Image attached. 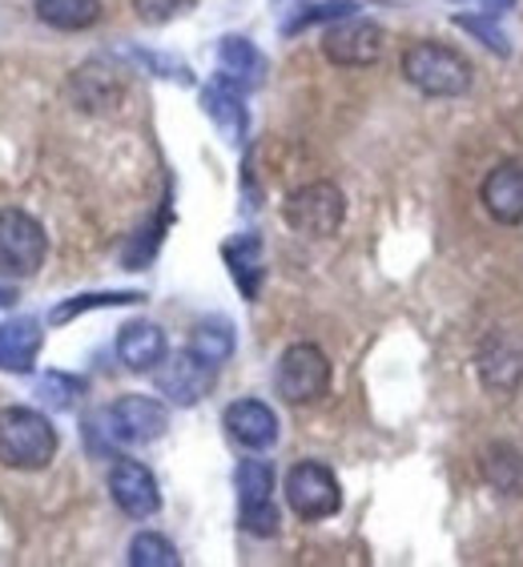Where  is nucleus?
Listing matches in <instances>:
<instances>
[{
    "mask_svg": "<svg viewBox=\"0 0 523 567\" xmlns=\"http://www.w3.org/2000/svg\"><path fill=\"white\" fill-rule=\"evenodd\" d=\"M330 359L315 342H295V347L283 350V359H278V371H274V386L283 394L290 406H306V403H318V399H327L330 391Z\"/></svg>",
    "mask_w": 523,
    "mask_h": 567,
    "instance_id": "6",
    "label": "nucleus"
},
{
    "mask_svg": "<svg viewBox=\"0 0 523 567\" xmlns=\"http://www.w3.org/2000/svg\"><path fill=\"white\" fill-rule=\"evenodd\" d=\"M73 97L81 110H113L121 101V76L93 61L73 73Z\"/></svg>",
    "mask_w": 523,
    "mask_h": 567,
    "instance_id": "20",
    "label": "nucleus"
},
{
    "mask_svg": "<svg viewBox=\"0 0 523 567\" xmlns=\"http://www.w3.org/2000/svg\"><path fill=\"white\" fill-rule=\"evenodd\" d=\"M214 371H218V367L202 362L194 350L186 347V350H177V354H165V362L153 371V379H157V391L174 406H197L209 394V386H214Z\"/></svg>",
    "mask_w": 523,
    "mask_h": 567,
    "instance_id": "10",
    "label": "nucleus"
},
{
    "mask_svg": "<svg viewBox=\"0 0 523 567\" xmlns=\"http://www.w3.org/2000/svg\"><path fill=\"white\" fill-rule=\"evenodd\" d=\"M133 302H145V295H137V290H110V295H81V298H69V302H61L49 315V322H69V318L85 315V310H101V306H133Z\"/></svg>",
    "mask_w": 523,
    "mask_h": 567,
    "instance_id": "25",
    "label": "nucleus"
},
{
    "mask_svg": "<svg viewBox=\"0 0 523 567\" xmlns=\"http://www.w3.org/2000/svg\"><path fill=\"white\" fill-rule=\"evenodd\" d=\"M61 435L33 406L0 411V463L12 471H44L57 458Z\"/></svg>",
    "mask_w": 523,
    "mask_h": 567,
    "instance_id": "1",
    "label": "nucleus"
},
{
    "mask_svg": "<svg viewBox=\"0 0 523 567\" xmlns=\"http://www.w3.org/2000/svg\"><path fill=\"white\" fill-rule=\"evenodd\" d=\"M480 202L500 226H520L523 221V162H500L488 169L480 186Z\"/></svg>",
    "mask_w": 523,
    "mask_h": 567,
    "instance_id": "13",
    "label": "nucleus"
},
{
    "mask_svg": "<svg viewBox=\"0 0 523 567\" xmlns=\"http://www.w3.org/2000/svg\"><path fill=\"white\" fill-rule=\"evenodd\" d=\"M382 44H387V33L375 21L355 12V17H342V21L327 24L322 56L338 69H367L382 56Z\"/></svg>",
    "mask_w": 523,
    "mask_h": 567,
    "instance_id": "9",
    "label": "nucleus"
},
{
    "mask_svg": "<svg viewBox=\"0 0 523 567\" xmlns=\"http://www.w3.org/2000/svg\"><path fill=\"white\" fill-rule=\"evenodd\" d=\"M222 426L229 431L234 443H242L246 451H266L278 443V415L270 406L258 403V399H238V403L226 406Z\"/></svg>",
    "mask_w": 523,
    "mask_h": 567,
    "instance_id": "15",
    "label": "nucleus"
},
{
    "mask_svg": "<svg viewBox=\"0 0 523 567\" xmlns=\"http://www.w3.org/2000/svg\"><path fill=\"white\" fill-rule=\"evenodd\" d=\"M110 495L117 503L121 515L130 519H150V515L162 512V492H157V480L153 471L137 458H117L110 467Z\"/></svg>",
    "mask_w": 523,
    "mask_h": 567,
    "instance_id": "11",
    "label": "nucleus"
},
{
    "mask_svg": "<svg viewBox=\"0 0 523 567\" xmlns=\"http://www.w3.org/2000/svg\"><path fill=\"white\" fill-rule=\"evenodd\" d=\"M4 306H12V290H4V286H0V310H4Z\"/></svg>",
    "mask_w": 523,
    "mask_h": 567,
    "instance_id": "30",
    "label": "nucleus"
},
{
    "mask_svg": "<svg viewBox=\"0 0 523 567\" xmlns=\"http://www.w3.org/2000/svg\"><path fill=\"white\" fill-rule=\"evenodd\" d=\"M455 24L463 29V33L480 37V41L488 44L491 53H500V56L512 53V44H507V33H503L500 24H495V17H491V12H471V17H468V12H459Z\"/></svg>",
    "mask_w": 523,
    "mask_h": 567,
    "instance_id": "26",
    "label": "nucleus"
},
{
    "mask_svg": "<svg viewBox=\"0 0 523 567\" xmlns=\"http://www.w3.org/2000/svg\"><path fill=\"white\" fill-rule=\"evenodd\" d=\"M170 354V342H165V330L157 322H125L117 334V359L121 367L130 371H157Z\"/></svg>",
    "mask_w": 523,
    "mask_h": 567,
    "instance_id": "16",
    "label": "nucleus"
},
{
    "mask_svg": "<svg viewBox=\"0 0 523 567\" xmlns=\"http://www.w3.org/2000/svg\"><path fill=\"white\" fill-rule=\"evenodd\" d=\"M222 258L229 266V278L242 290L246 302H258L262 282H266V258H262V238L258 234H238L222 246Z\"/></svg>",
    "mask_w": 523,
    "mask_h": 567,
    "instance_id": "17",
    "label": "nucleus"
},
{
    "mask_svg": "<svg viewBox=\"0 0 523 567\" xmlns=\"http://www.w3.org/2000/svg\"><path fill=\"white\" fill-rule=\"evenodd\" d=\"M283 221L302 238H335L347 221V197L335 182H306L286 194Z\"/></svg>",
    "mask_w": 523,
    "mask_h": 567,
    "instance_id": "3",
    "label": "nucleus"
},
{
    "mask_svg": "<svg viewBox=\"0 0 523 567\" xmlns=\"http://www.w3.org/2000/svg\"><path fill=\"white\" fill-rule=\"evenodd\" d=\"M218 73L226 76V81H234V85L254 89V85H262V76H266V56H262V49L250 37H222Z\"/></svg>",
    "mask_w": 523,
    "mask_h": 567,
    "instance_id": "19",
    "label": "nucleus"
},
{
    "mask_svg": "<svg viewBox=\"0 0 523 567\" xmlns=\"http://www.w3.org/2000/svg\"><path fill=\"white\" fill-rule=\"evenodd\" d=\"M189 4H194V0H133V12H137L145 24H165V21H174V17H182Z\"/></svg>",
    "mask_w": 523,
    "mask_h": 567,
    "instance_id": "28",
    "label": "nucleus"
},
{
    "mask_svg": "<svg viewBox=\"0 0 523 567\" xmlns=\"http://www.w3.org/2000/svg\"><path fill=\"white\" fill-rule=\"evenodd\" d=\"M480 471L495 492H503V495L523 492V455L515 447H503V443L488 447L480 458Z\"/></svg>",
    "mask_w": 523,
    "mask_h": 567,
    "instance_id": "22",
    "label": "nucleus"
},
{
    "mask_svg": "<svg viewBox=\"0 0 523 567\" xmlns=\"http://www.w3.org/2000/svg\"><path fill=\"white\" fill-rule=\"evenodd\" d=\"M133 567H177L182 556H177V547L157 532H142L130 539V551H125Z\"/></svg>",
    "mask_w": 523,
    "mask_h": 567,
    "instance_id": "24",
    "label": "nucleus"
},
{
    "mask_svg": "<svg viewBox=\"0 0 523 567\" xmlns=\"http://www.w3.org/2000/svg\"><path fill=\"white\" fill-rule=\"evenodd\" d=\"M286 503L290 512L306 524H318V519H330L342 507V487H338L335 471L327 463H315V458H302L295 467L286 471Z\"/></svg>",
    "mask_w": 523,
    "mask_h": 567,
    "instance_id": "7",
    "label": "nucleus"
},
{
    "mask_svg": "<svg viewBox=\"0 0 523 567\" xmlns=\"http://www.w3.org/2000/svg\"><path fill=\"white\" fill-rule=\"evenodd\" d=\"M165 426H170V411L150 394H121L117 403H110L93 419V431H101L121 447H145V443L165 435Z\"/></svg>",
    "mask_w": 523,
    "mask_h": 567,
    "instance_id": "4",
    "label": "nucleus"
},
{
    "mask_svg": "<svg viewBox=\"0 0 523 567\" xmlns=\"http://www.w3.org/2000/svg\"><path fill=\"white\" fill-rule=\"evenodd\" d=\"M189 350H194L202 362H209V367L229 362V354H234V330H229L226 318H206V322H197L194 334H189Z\"/></svg>",
    "mask_w": 523,
    "mask_h": 567,
    "instance_id": "23",
    "label": "nucleus"
},
{
    "mask_svg": "<svg viewBox=\"0 0 523 567\" xmlns=\"http://www.w3.org/2000/svg\"><path fill=\"white\" fill-rule=\"evenodd\" d=\"M242 97H246V89L226 81L222 73L202 89V110H206V117L214 121V130H218L229 145L246 142V125H250V117H246V101Z\"/></svg>",
    "mask_w": 523,
    "mask_h": 567,
    "instance_id": "12",
    "label": "nucleus"
},
{
    "mask_svg": "<svg viewBox=\"0 0 523 567\" xmlns=\"http://www.w3.org/2000/svg\"><path fill=\"white\" fill-rule=\"evenodd\" d=\"M76 394H81V382L73 374H61V371H49L41 382H37V399L44 406H53V411H69L76 403Z\"/></svg>",
    "mask_w": 523,
    "mask_h": 567,
    "instance_id": "27",
    "label": "nucleus"
},
{
    "mask_svg": "<svg viewBox=\"0 0 523 567\" xmlns=\"http://www.w3.org/2000/svg\"><path fill=\"white\" fill-rule=\"evenodd\" d=\"M44 330L37 318H12L0 322V371L29 374L33 371L37 354H41Z\"/></svg>",
    "mask_w": 523,
    "mask_h": 567,
    "instance_id": "18",
    "label": "nucleus"
},
{
    "mask_svg": "<svg viewBox=\"0 0 523 567\" xmlns=\"http://www.w3.org/2000/svg\"><path fill=\"white\" fill-rule=\"evenodd\" d=\"M238 515L242 527L258 539H270L283 527L278 503H274V467L262 458H242L238 463Z\"/></svg>",
    "mask_w": 523,
    "mask_h": 567,
    "instance_id": "8",
    "label": "nucleus"
},
{
    "mask_svg": "<svg viewBox=\"0 0 523 567\" xmlns=\"http://www.w3.org/2000/svg\"><path fill=\"white\" fill-rule=\"evenodd\" d=\"M475 371L491 394H515L523 382V347H515L507 334H491L475 354Z\"/></svg>",
    "mask_w": 523,
    "mask_h": 567,
    "instance_id": "14",
    "label": "nucleus"
},
{
    "mask_svg": "<svg viewBox=\"0 0 523 567\" xmlns=\"http://www.w3.org/2000/svg\"><path fill=\"white\" fill-rule=\"evenodd\" d=\"M49 258V234L21 206L0 209V278H33Z\"/></svg>",
    "mask_w": 523,
    "mask_h": 567,
    "instance_id": "5",
    "label": "nucleus"
},
{
    "mask_svg": "<svg viewBox=\"0 0 523 567\" xmlns=\"http://www.w3.org/2000/svg\"><path fill=\"white\" fill-rule=\"evenodd\" d=\"M459 4H480V12H491V17H500L503 9H512L515 0H459Z\"/></svg>",
    "mask_w": 523,
    "mask_h": 567,
    "instance_id": "29",
    "label": "nucleus"
},
{
    "mask_svg": "<svg viewBox=\"0 0 523 567\" xmlns=\"http://www.w3.org/2000/svg\"><path fill=\"white\" fill-rule=\"evenodd\" d=\"M403 76L423 97H463L471 89V61L455 53L451 44L439 41H414L403 49Z\"/></svg>",
    "mask_w": 523,
    "mask_h": 567,
    "instance_id": "2",
    "label": "nucleus"
},
{
    "mask_svg": "<svg viewBox=\"0 0 523 567\" xmlns=\"http://www.w3.org/2000/svg\"><path fill=\"white\" fill-rule=\"evenodd\" d=\"M37 17L61 33H85L101 21V0H33Z\"/></svg>",
    "mask_w": 523,
    "mask_h": 567,
    "instance_id": "21",
    "label": "nucleus"
}]
</instances>
